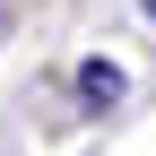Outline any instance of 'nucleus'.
I'll return each mask as SVG.
<instances>
[{
  "instance_id": "nucleus-1",
  "label": "nucleus",
  "mask_w": 156,
  "mask_h": 156,
  "mask_svg": "<svg viewBox=\"0 0 156 156\" xmlns=\"http://www.w3.org/2000/svg\"><path fill=\"white\" fill-rule=\"evenodd\" d=\"M122 87H130V69L122 61H104V52H95V61H78V104H122Z\"/></svg>"
},
{
  "instance_id": "nucleus-2",
  "label": "nucleus",
  "mask_w": 156,
  "mask_h": 156,
  "mask_svg": "<svg viewBox=\"0 0 156 156\" xmlns=\"http://www.w3.org/2000/svg\"><path fill=\"white\" fill-rule=\"evenodd\" d=\"M147 17H156V0H147Z\"/></svg>"
}]
</instances>
